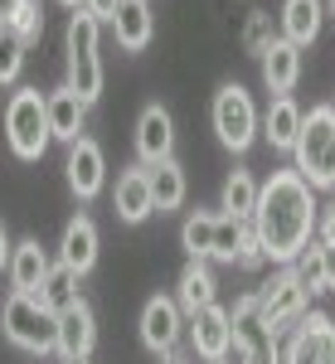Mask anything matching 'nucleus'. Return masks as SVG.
Returning <instances> with one entry per match:
<instances>
[{
    "label": "nucleus",
    "instance_id": "nucleus-1",
    "mask_svg": "<svg viewBox=\"0 0 335 364\" xmlns=\"http://www.w3.org/2000/svg\"><path fill=\"white\" fill-rule=\"evenodd\" d=\"M316 214H321V204H316V190L307 180L297 170H272L257 185V204L248 219L267 262H277V267L297 262V252L316 238Z\"/></svg>",
    "mask_w": 335,
    "mask_h": 364
},
{
    "label": "nucleus",
    "instance_id": "nucleus-2",
    "mask_svg": "<svg viewBox=\"0 0 335 364\" xmlns=\"http://www.w3.org/2000/svg\"><path fill=\"white\" fill-rule=\"evenodd\" d=\"M97 39H102V25L87 10H73L68 25H63V83L73 87L87 107L102 97V54H97Z\"/></svg>",
    "mask_w": 335,
    "mask_h": 364
},
{
    "label": "nucleus",
    "instance_id": "nucleus-3",
    "mask_svg": "<svg viewBox=\"0 0 335 364\" xmlns=\"http://www.w3.org/2000/svg\"><path fill=\"white\" fill-rule=\"evenodd\" d=\"M292 170L307 180L311 190H331L335 185V112L331 102L302 112V132L292 146Z\"/></svg>",
    "mask_w": 335,
    "mask_h": 364
},
{
    "label": "nucleus",
    "instance_id": "nucleus-4",
    "mask_svg": "<svg viewBox=\"0 0 335 364\" xmlns=\"http://www.w3.org/2000/svg\"><path fill=\"white\" fill-rule=\"evenodd\" d=\"M0 336L10 340L15 350H25L34 360L54 355L58 350V316L39 296H25V291H10L5 306H0Z\"/></svg>",
    "mask_w": 335,
    "mask_h": 364
},
{
    "label": "nucleus",
    "instance_id": "nucleus-5",
    "mask_svg": "<svg viewBox=\"0 0 335 364\" xmlns=\"http://www.w3.org/2000/svg\"><path fill=\"white\" fill-rule=\"evenodd\" d=\"M5 141L20 161H44L49 151V112H44V92L39 87H15L10 102H5Z\"/></svg>",
    "mask_w": 335,
    "mask_h": 364
},
{
    "label": "nucleus",
    "instance_id": "nucleus-6",
    "mask_svg": "<svg viewBox=\"0 0 335 364\" xmlns=\"http://www.w3.org/2000/svg\"><path fill=\"white\" fill-rule=\"evenodd\" d=\"M209 122H214V136H219L223 151H233V156H243L252 141H257V102H252V92L243 83H223L214 92V107H209Z\"/></svg>",
    "mask_w": 335,
    "mask_h": 364
},
{
    "label": "nucleus",
    "instance_id": "nucleus-7",
    "mask_svg": "<svg viewBox=\"0 0 335 364\" xmlns=\"http://www.w3.org/2000/svg\"><path fill=\"white\" fill-rule=\"evenodd\" d=\"M307 311H311V296L302 291V282L292 277V267L272 272V277L257 287V316H262V326L272 336H287Z\"/></svg>",
    "mask_w": 335,
    "mask_h": 364
},
{
    "label": "nucleus",
    "instance_id": "nucleus-8",
    "mask_svg": "<svg viewBox=\"0 0 335 364\" xmlns=\"http://www.w3.org/2000/svg\"><path fill=\"white\" fill-rule=\"evenodd\" d=\"M228 321H233V350H238V364H282V350H277V336L262 326V316H257V291H243L233 311H228Z\"/></svg>",
    "mask_w": 335,
    "mask_h": 364
},
{
    "label": "nucleus",
    "instance_id": "nucleus-9",
    "mask_svg": "<svg viewBox=\"0 0 335 364\" xmlns=\"http://www.w3.org/2000/svg\"><path fill=\"white\" fill-rule=\"evenodd\" d=\"M282 364H335V321L326 311H307L287 331Z\"/></svg>",
    "mask_w": 335,
    "mask_h": 364
},
{
    "label": "nucleus",
    "instance_id": "nucleus-10",
    "mask_svg": "<svg viewBox=\"0 0 335 364\" xmlns=\"http://www.w3.org/2000/svg\"><path fill=\"white\" fill-rule=\"evenodd\" d=\"M137 336H141V345H146L151 355H161V360H166L170 350H180V340H185V311L175 306V296H161V291H156V296L141 306Z\"/></svg>",
    "mask_w": 335,
    "mask_h": 364
},
{
    "label": "nucleus",
    "instance_id": "nucleus-11",
    "mask_svg": "<svg viewBox=\"0 0 335 364\" xmlns=\"http://www.w3.org/2000/svg\"><path fill=\"white\" fill-rule=\"evenodd\" d=\"M132 146H137V166H146V170L175 156V117H170L166 102H146V107H141Z\"/></svg>",
    "mask_w": 335,
    "mask_h": 364
},
{
    "label": "nucleus",
    "instance_id": "nucleus-12",
    "mask_svg": "<svg viewBox=\"0 0 335 364\" xmlns=\"http://www.w3.org/2000/svg\"><path fill=\"white\" fill-rule=\"evenodd\" d=\"M63 180H68V190L83 199V204L102 195V185H107V156H102V146H97L92 136H78L73 146H68Z\"/></svg>",
    "mask_w": 335,
    "mask_h": 364
},
{
    "label": "nucleus",
    "instance_id": "nucleus-13",
    "mask_svg": "<svg viewBox=\"0 0 335 364\" xmlns=\"http://www.w3.org/2000/svg\"><path fill=\"white\" fill-rule=\"evenodd\" d=\"M190 350H195L204 364L214 360H228V350H233V321H228V306H204L190 316Z\"/></svg>",
    "mask_w": 335,
    "mask_h": 364
},
{
    "label": "nucleus",
    "instance_id": "nucleus-14",
    "mask_svg": "<svg viewBox=\"0 0 335 364\" xmlns=\"http://www.w3.org/2000/svg\"><path fill=\"white\" fill-rule=\"evenodd\" d=\"M97 350V311L87 306L83 296L68 311H58V360H92Z\"/></svg>",
    "mask_w": 335,
    "mask_h": 364
},
{
    "label": "nucleus",
    "instance_id": "nucleus-15",
    "mask_svg": "<svg viewBox=\"0 0 335 364\" xmlns=\"http://www.w3.org/2000/svg\"><path fill=\"white\" fill-rule=\"evenodd\" d=\"M97 248H102V233H97V224H92L87 214H73V219L63 224V238H58V262H63L68 272L87 277V272L97 267Z\"/></svg>",
    "mask_w": 335,
    "mask_h": 364
},
{
    "label": "nucleus",
    "instance_id": "nucleus-16",
    "mask_svg": "<svg viewBox=\"0 0 335 364\" xmlns=\"http://www.w3.org/2000/svg\"><path fill=\"white\" fill-rule=\"evenodd\" d=\"M112 209H117L122 224H146V219L156 214V204H151V170L146 166L122 170L117 185H112Z\"/></svg>",
    "mask_w": 335,
    "mask_h": 364
},
{
    "label": "nucleus",
    "instance_id": "nucleus-17",
    "mask_svg": "<svg viewBox=\"0 0 335 364\" xmlns=\"http://www.w3.org/2000/svg\"><path fill=\"white\" fill-rule=\"evenodd\" d=\"M44 112H49V136L73 146L87 132V102L68 83H58L54 92H44Z\"/></svg>",
    "mask_w": 335,
    "mask_h": 364
},
{
    "label": "nucleus",
    "instance_id": "nucleus-18",
    "mask_svg": "<svg viewBox=\"0 0 335 364\" xmlns=\"http://www.w3.org/2000/svg\"><path fill=\"white\" fill-rule=\"evenodd\" d=\"M49 267H54L49 248H44L39 238H20V243H15V252H10V267H5V277H10V291L39 296V287H44V277H49Z\"/></svg>",
    "mask_w": 335,
    "mask_h": 364
},
{
    "label": "nucleus",
    "instance_id": "nucleus-19",
    "mask_svg": "<svg viewBox=\"0 0 335 364\" xmlns=\"http://www.w3.org/2000/svg\"><path fill=\"white\" fill-rule=\"evenodd\" d=\"M257 68H262V87H267L272 97H292V87L302 83V49L287 44V39L277 34V39L262 49Z\"/></svg>",
    "mask_w": 335,
    "mask_h": 364
},
{
    "label": "nucleus",
    "instance_id": "nucleus-20",
    "mask_svg": "<svg viewBox=\"0 0 335 364\" xmlns=\"http://www.w3.org/2000/svg\"><path fill=\"white\" fill-rule=\"evenodd\" d=\"M214 301H219V277H214V267L199 262V257H190V262L180 267V277H175V306L185 311V321H190L195 311L214 306Z\"/></svg>",
    "mask_w": 335,
    "mask_h": 364
},
{
    "label": "nucleus",
    "instance_id": "nucleus-21",
    "mask_svg": "<svg viewBox=\"0 0 335 364\" xmlns=\"http://www.w3.org/2000/svg\"><path fill=\"white\" fill-rule=\"evenodd\" d=\"M112 34H117V49H122V54L151 49V39H156L151 0H122V5H117V20H112Z\"/></svg>",
    "mask_w": 335,
    "mask_h": 364
},
{
    "label": "nucleus",
    "instance_id": "nucleus-22",
    "mask_svg": "<svg viewBox=\"0 0 335 364\" xmlns=\"http://www.w3.org/2000/svg\"><path fill=\"white\" fill-rule=\"evenodd\" d=\"M297 132H302V107H297V97H272L267 112H262V122H257V136L267 141L272 151H287V156H292Z\"/></svg>",
    "mask_w": 335,
    "mask_h": 364
},
{
    "label": "nucleus",
    "instance_id": "nucleus-23",
    "mask_svg": "<svg viewBox=\"0 0 335 364\" xmlns=\"http://www.w3.org/2000/svg\"><path fill=\"white\" fill-rule=\"evenodd\" d=\"M321 25H326V0H287L282 5V39L307 49L321 39Z\"/></svg>",
    "mask_w": 335,
    "mask_h": 364
},
{
    "label": "nucleus",
    "instance_id": "nucleus-24",
    "mask_svg": "<svg viewBox=\"0 0 335 364\" xmlns=\"http://www.w3.org/2000/svg\"><path fill=\"white\" fill-rule=\"evenodd\" d=\"M185 190H190V180H185V166L175 156L161 161V166H151V204H156V214L180 209L185 204Z\"/></svg>",
    "mask_w": 335,
    "mask_h": 364
},
{
    "label": "nucleus",
    "instance_id": "nucleus-25",
    "mask_svg": "<svg viewBox=\"0 0 335 364\" xmlns=\"http://www.w3.org/2000/svg\"><path fill=\"white\" fill-rule=\"evenodd\" d=\"M292 267V277L302 282V291L307 296H321V291H331V262H326V248L311 238L307 248L297 252V262H287Z\"/></svg>",
    "mask_w": 335,
    "mask_h": 364
},
{
    "label": "nucleus",
    "instance_id": "nucleus-26",
    "mask_svg": "<svg viewBox=\"0 0 335 364\" xmlns=\"http://www.w3.org/2000/svg\"><path fill=\"white\" fill-rule=\"evenodd\" d=\"M252 204H257V180H252V170H228V180H223L219 190V214L228 219H252Z\"/></svg>",
    "mask_w": 335,
    "mask_h": 364
},
{
    "label": "nucleus",
    "instance_id": "nucleus-27",
    "mask_svg": "<svg viewBox=\"0 0 335 364\" xmlns=\"http://www.w3.org/2000/svg\"><path fill=\"white\" fill-rule=\"evenodd\" d=\"M214 228H219V214H209V209H195L185 224H180V248L199 257V262H209V252H214Z\"/></svg>",
    "mask_w": 335,
    "mask_h": 364
},
{
    "label": "nucleus",
    "instance_id": "nucleus-28",
    "mask_svg": "<svg viewBox=\"0 0 335 364\" xmlns=\"http://www.w3.org/2000/svg\"><path fill=\"white\" fill-rule=\"evenodd\" d=\"M78 282H83L78 272H68L63 262H54V267H49V277H44V287H39V301L54 311V316H58V311H68L78 296H83V291H78Z\"/></svg>",
    "mask_w": 335,
    "mask_h": 364
},
{
    "label": "nucleus",
    "instance_id": "nucleus-29",
    "mask_svg": "<svg viewBox=\"0 0 335 364\" xmlns=\"http://www.w3.org/2000/svg\"><path fill=\"white\" fill-rule=\"evenodd\" d=\"M0 25H5L29 49V44L44 34V5H39V0H10V10H5V20H0Z\"/></svg>",
    "mask_w": 335,
    "mask_h": 364
},
{
    "label": "nucleus",
    "instance_id": "nucleus-30",
    "mask_svg": "<svg viewBox=\"0 0 335 364\" xmlns=\"http://www.w3.org/2000/svg\"><path fill=\"white\" fill-rule=\"evenodd\" d=\"M243 233H248V219H228V214H219L209 262H233V257H238V243H243Z\"/></svg>",
    "mask_w": 335,
    "mask_h": 364
},
{
    "label": "nucleus",
    "instance_id": "nucleus-31",
    "mask_svg": "<svg viewBox=\"0 0 335 364\" xmlns=\"http://www.w3.org/2000/svg\"><path fill=\"white\" fill-rule=\"evenodd\" d=\"M20 73H25V44L0 25V83H20Z\"/></svg>",
    "mask_w": 335,
    "mask_h": 364
},
{
    "label": "nucleus",
    "instance_id": "nucleus-32",
    "mask_svg": "<svg viewBox=\"0 0 335 364\" xmlns=\"http://www.w3.org/2000/svg\"><path fill=\"white\" fill-rule=\"evenodd\" d=\"M272 39H277V34H272V15H267V10H252L248 25H243V49L262 58V49H267Z\"/></svg>",
    "mask_w": 335,
    "mask_h": 364
},
{
    "label": "nucleus",
    "instance_id": "nucleus-33",
    "mask_svg": "<svg viewBox=\"0 0 335 364\" xmlns=\"http://www.w3.org/2000/svg\"><path fill=\"white\" fill-rule=\"evenodd\" d=\"M243 272H262L267 267V252H262V243H257V233H252V224H248V233H243V243H238V257H233Z\"/></svg>",
    "mask_w": 335,
    "mask_h": 364
},
{
    "label": "nucleus",
    "instance_id": "nucleus-34",
    "mask_svg": "<svg viewBox=\"0 0 335 364\" xmlns=\"http://www.w3.org/2000/svg\"><path fill=\"white\" fill-rule=\"evenodd\" d=\"M316 243L335 248V204H326V214H316Z\"/></svg>",
    "mask_w": 335,
    "mask_h": 364
},
{
    "label": "nucleus",
    "instance_id": "nucleus-35",
    "mask_svg": "<svg viewBox=\"0 0 335 364\" xmlns=\"http://www.w3.org/2000/svg\"><path fill=\"white\" fill-rule=\"evenodd\" d=\"M117 5H122V0H83V10L97 25H112V20H117Z\"/></svg>",
    "mask_w": 335,
    "mask_h": 364
},
{
    "label": "nucleus",
    "instance_id": "nucleus-36",
    "mask_svg": "<svg viewBox=\"0 0 335 364\" xmlns=\"http://www.w3.org/2000/svg\"><path fill=\"white\" fill-rule=\"evenodd\" d=\"M10 252H15V243H10V228L0 224V272L10 267Z\"/></svg>",
    "mask_w": 335,
    "mask_h": 364
},
{
    "label": "nucleus",
    "instance_id": "nucleus-37",
    "mask_svg": "<svg viewBox=\"0 0 335 364\" xmlns=\"http://www.w3.org/2000/svg\"><path fill=\"white\" fill-rule=\"evenodd\" d=\"M166 364H185V355H180V350H170V355H166Z\"/></svg>",
    "mask_w": 335,
    "mask_h": 364
},
{
    "label": "nucleus",
    "instance_id": "nucleus-38",
    "mask_svg": "<svg viewBox=\"0 0 335 364\" xmlns=\"http://www.w3.org/2000/svg\"><path fill=\"white\" fill-rule=\"evenodd\" d=\"M58 5H68V10H83V0H58Z\"/></svg>",
    "mask_w": 335,
    "mask_h": 364
},
{
    "label": "nucleus",
    "instance_id": "nucleus-39",
    "mask_svg": "<svg viewBox=\"0 0 335 364\" xmlns=\"http://www.w3.org/2000/svg\"><path fill=\"white\" fill-rule=\"evenodd\" d=\"M5 10H10V0H0V20H5Z\"/></svg>",
    "mask_w": 335,
    "mask_h": 364
},
{
    "label": "nucleus",
    "instance_id": "nucleus-40",
    "mask_svg": "<svg viewBox=\"0 0 335 364\" xmlns=\"http://www.w3.org/2000/svg\"><path fill=\"white\" fill-rule=\"evenodd\" d=\"M58 364H92V360H58Z\"/></svg>",
    "mask_w": 335,
    "mask_h": 364
},
{
    "label": "nucleus",
    "instance_id": "nucleus-41",
    "mask_svg": "<svg viewBox=\"0 0 335 364\" xmlns=\"http://www.w3.org/2000/svg\"><path fill=\"white\" fill-rule=\"evenodd\" d=\"M331 112H335V97H331Z\"/></svg>",
    "mask_w": 335,
    "mask_h": 364
},
{
    "label": "nucleus",
    "instance_id": "nucleus-42",
    "mask_svg": "<svg viewBox=\"0 0 335 364\" xmlns=\"http://www.w3.org/2000/svg\"><path fill=\"white\" fill-rule=\"evenodd\" d=\"M331 15H335V0H331Z\"/></svg>",
    "mask_w": 335,
    "mask_h": 364
},
{
    "label": "nucleus",
    "instance_id": "nucleus-43",
    "mask_svg": "<svg viewBox=\"0 0 335 364\" xmlns=\"http://www.w3.org/2000/svg\"><path fill=\"white\" fill-rule=\"evenodd\" d=\"M331 195H335V185H331Z\"/></svg>",
    "mask_w": 335,
    "mask_h": 364
},
{
    "label": "nucleus",
    "instance_id": "nucleus-44",
    "mask_svg": "<svg viewBox=\"0 0 335 364\" xmlns=\"http://www.w3.org/2000/svg\"><path fill=\"white\" fill-rule=\"evenodd\" d=\"M214 364H223V360H214Z\"/></svg>",
    "mask_w": 335,
    "mask_h": 364
}]
</instances>
